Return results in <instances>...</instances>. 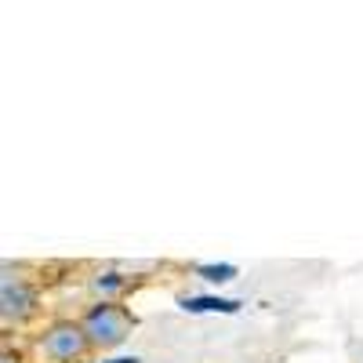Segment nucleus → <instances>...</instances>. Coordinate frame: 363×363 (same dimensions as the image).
<instances>
[{"instance_id":"obj_1","label":"nucleus","mask_w":363,"mask_h":363,"mask_svg":"<svg viewBox=\"0 0 363 363\" xmlns=\"http://www.w3.org/2000/svg\"><path fill=\"white\" fill-rule=\"evenodd\" d=\"M80 327H84L91 349H116V345H124L128 335L135 330V313L124 309L120 301H95V306L84 313Z\"/></svg>"},{"instance_id":"obj_2","label":"nucleus","mask_w":363,"mask_h":363,"mask_svg":"<svg viewBox=\"0 0 363 363\" xmlns=\"http://www.w3.org/2000/svg\"><path fill=\"white\" fill-rule=\"evenodd\" d=\"M91 352V342L84 335V327L73 320H58L44 327V335L33 342V356L40 363H77Z\"/></svg>"},{"instance_id":"obj_3","label":"nucleus","mask_w":363,"mask_h":363,"mask_svg":"<svg viewBox=\"0 0 363 363\" xmlns=\"http://www.w3.org/2000/svg\"><path fill=\"white\" fill-rule=\"evenodd\" d=\"M37 306L40 301L33 284H26L22 277H4V284H0V316H4V323H26L37 313Z\"/></svg>"},{"instance_id":"obj_4","label":"nucleus","mask_w":363,"mask_h":363,"mask_svg":"<svg viewBox=\"0 0 363 363\" xmlns=\"http://www.w3.org/2000/svg\"><path fill=\"white\" fill-rule=\"evenodd\" d=\"M178 306L186 309V313H236L240 301L215 298V294H200V298H178Z\"/></svg>"},{"instance_id":"obj_5","label":"nucleus","mask_w":363,"mask_h":363,"mask_svg":"<svg viewBox=\"0 0 363 363\" xmlns=\"http://www.w3.org/2000/svg\"><path fill=\"white\" fill-rule=\"evenodd\" d=\"M124 287H128V280L120 277V272H99V277L91 280V291L102 294V301H113V294L124 291Z\"/></svg>"},{"instance_id":"obj_6","label":"nucleus","mask_w":363,"mask_h":363,"mask_svg":"<svg viewBox=\"0 0 363 363\" xmlns=\"http://www.w3.org/2000/svg\"><path fill=\"white\" fill-rule=\"evenodd\" d=\"M196 272L207 284H229V280H236V265H196Z\"/></svg>"},{"instance_id":"obj_7","label":"nucleus","mask_w":363,"mask_h":363,"mask_svg":"<svg viewBox=\"0 0 363 363\" xmlns=\"http://www.w3.org/2000/svg\"><path fill=\"white\" fill-rule=\"evenodd\" d=\"M106 363H138V356H120V359H106Z\"/></svg>"},{"instance_id":"obj_8","label":"nucleus","mask_w":363,"mask_h":363,"mask_svg":"<svg viewBox=\"0 0 363 363\" xmlns=\"http://www.w3.org/2000/svg\"><path fill=\"white\" fill-rule=\"evenodd\" d=\"M0 363H18V356H11V352H4V356H0Z\"/></svg>"}]
</instances>
